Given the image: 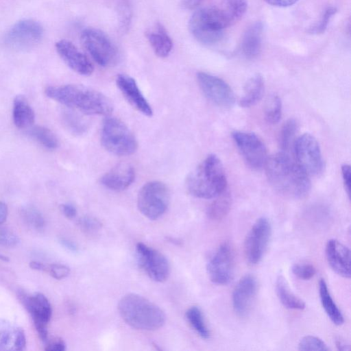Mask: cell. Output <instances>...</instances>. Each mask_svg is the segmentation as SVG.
Instances as JSON below:
<instances>
[{
  "label": "cell",
  "mask_w": 351,
  "mask_h": 351,
  "mask_svg": "<svg viewBox=\"0 0 351 351\" xmlns=\"http://www.w3.org/2000/svg\"><path fill=\"white\" fill-rule=\"evenodd\" d=\"M17 329L9 321L0 319V350H14Z\"/></svg>",
  "instance_id": "cell-32"
},
{
  "label": "cell",
  "mask_w": 351,
  "mask_h": 351,
  "mask_svg": "<svg viewBox=\"0 0 351 351\" xmlns=\"http://www.w3.org/2000/svg\"><path fill=\"white\" fill-rule=\"evenodd\" d=\"M17 297L32 316L35 328L40 340L47 341V324L51 315V304L46 296L40 293L30 295L23 290H19Z\"/></svg>",
  "instance_id": "cell-10"
},
{
  "label": "cell",
  "mask_w": 351,
  "mask_h": 351,
  "mask_svg": "<svg viewBox=\"0 0 351 351\" xmlns=\"http://www.w3.org/2000/svg\"><path fill=\"white\" fill-rule=\"evenodd\" d=\"M62 123L72 134L82 135L88 130V124L77 114L71 111H64L62 114Z\"/></svg>",
  "instance_id": "cell-35"
},
{
  "label": "cell",
  "mask_w": 351,
  "mask_h": 351,
  "mask_svg": "<svg viewBox=\"0 0 351 351\" xmlns=\"http://www.w3.org/2000/svg\"><path fill=\"white\" fill-rule=\"evenodd\" d=\"M101 143L109 152L120 156L135 153L137 141L127 125L119 119L107 117L103 122Z\"/></svg>",
  "instance_id": "cell-6"
},
{
  "label": "cell",
  "mask_w": 351,
  "mask_h": 351,
  "mask_svg": "<svg viewBox=\"0 0 351 351\" xmlns=\"http://www.w3.org/2000/svg\"><path fill=\"white\" fill-rule=\"evenodd\" d=\"M29 267L34 270L40 271H47L48 265L37 261H33L29 263Z\"/></svg>",
  "instance_id": "cell-48"
},
{
  "label": "cell",
  "mask_w": 351,
  "mask_h": 351,
  "mask_svg": "<svg viewBox=\"0 0 351 351\" xmlns=\"http://www.w3.org/2000/svg\"><path fill=\"white\" fill-rule=\"evenodd\" d=\"M116 84L123 97L132 107L145 116L152 115V108L134 78L125 74H119L117 76Z\"/></svg>",
  "instance_id": "cell-19"
},
{
  "label": "cell",
  "mask_w": 351,
  "mask_h": 351,
  "mask_svg": "<svg viewBox=\"0 0 351 351\" xmlns=\"http://www.w3.org/2000/svg\"><path fill=\"white\" fill-rule=\"evenodd\" d=\"M204 0H182L184 8L189 10L197 8Z\"/></svg>",
  "instance_id": "cell-49"
},
{
  "label": "cell",
  "mask_w": 351,
  "mask_h": 351,
  "mask_svg": "<svg viewBox=\"0 0 351 351\" xmlns=\"http://www.w3.org/2000/svg\"><path fill=\"white\" fill-rule=\"evenodd\" d=\"M231 26L219 7L204 8L193 13L189 27L193 36L200 43L213 45L221 40L223 30Z\"/></svg>",
  "instance_id": "cell-5"
},
{
  "label": "cell",
  "mask_w": 351,
  "mask_h": 351,
  "mask_svg": "<svg viewBox=\"0 0 351 351\" xmlns=\"http://www.w3.org/2000/svg\"><path fill=\"white\" fill-rule=\"evenodd\" d=\"M56 49L60 57L73 71L82 75H90L94 68L83 53L70 41L60 40L56 43Z\"/></svg>",
  "instance_id": "cell-18"
},
{
  "label": "cell",
  "mask_w": 351,
  "mask_h": 351,
  "mask_svg": "<svg viewBox=\"0 0 351 351\" xmlns=\"http://www.w3.org/2000/svg\"><path fill=\"white\" fill-rule=\"evenodd\" d=\"M298 124L293 119H288L282 125L278 135L279 146L282 151H288L294 143V138L297 133Z\"/></svg>",
  "instance_id": "cell-33"
},
{
  "label": "cell",
  "mask_w": 351,
  "mask_h": 351,
  "mask_svg": "<svg viewBox=\"0 0 351 351\" xmlns=\"http://www.w3.org/2000/svg\"><path fill=\"white\" fill-rule=\"evenodd\" d=\"M26 348V337L24 330L18 327L14 343V350H24Z\"/></svg>",
  "instance_id": "cell-44"
},
{
  "label": "cell",
  "mask_w": 351,
  "mask_h": 351,
  "mask_svg": "<svg viewBox=\"0 0 351 351\" xmlns=\"http://www.w3.org/2000/svg\"><path fill=\"white\" fill-rule=\"evenodd\" d=\"M45 93L50 99L87 114L106 115L113 110L108 97L84 86H51L45 88Z\"/></svg>",
  "instance_id": "cell-2"
},
{
  "label": "cell",
  "mask_w": 351,
  "mask_h": 351,
  "mask_svg": "<svg viewBox=\"0 0 351 351\" xmlns=\"http://www.w3.org/2000/svg\"><path fill=\"white\" fill-rule=\"evenodd\" d=\"M186 317L191 326L202 338L207 339L210 337L204 315L201 309L196 306H191L186 312Z\"/></svg>",
  "instance_id": "cell-30"
},
{
  "label": "cell",
  "mask_w": 351,
  "mask_h": 351,
  "mask_svg": "<svg viewBox=\"0 0 351 351\" xmlns=\"http://www.w3.org/2000/svg\"><path fill=\"white\" fill-rule=\"evenodd\" d=\"M78 225L85 231H95L101 228V223L95 218L92 217H83L78 221Z\"/></svg>",
  "instance_id": "cell-42"
},
{
  "label": "cell",
  "mask_w": 351,
  "mask_h": 351,
  "mask_svg": "<svg viewBox=\"0 0 351 351\" xmlns=\"http://www.w3.org/2000/svg\"><path fill=\"white\" fill-rule=\"evenodd\" d=\"M263 25L260 21L252 25L245 32L241 43L244 56L249 59L257 57L261 50Z\"/></svg>",
  "instance_id": "cell-22"
},
{
  "label": "cell",
  "mask_w": 351,
  "mask_h": 351,
  "mask_svg": "<svg viewBox=\"0 0 351 351\" xmlns=\"http://www.w3.org/2000/svg\"><path fill=\"white\" fill-rule=\"evenodd\" d=\"M81 41L93 59L101 66L115 64L117 51L107 35L99 29L86 28L81 34Z\"/></svg>",
  "instance_id": "cell-9"
},
{
  "label": "cell",
  "mask_w": 351,
  "mask_h": 351,
  "mask_svg": "<svg viewBox=\"0 0 351 351\" xmlns=\"http://www.w3.org/2000/svg\"><path fill=\"white\" fill-rule=\"evenodd\" d=\"M8 214V209L7 205L3 202H0V225L5 221Z\"/></svg>",
  "instance_id": "cell-50"
},
{
  "label": "cell",
  "mask_w": 351,
  "mask_h": 351,
  "mask_svg": "<svg viewBox=\"0 0 351 351\" xmlns=\"http://www.w3.org/2000/svg\"><path fill=\"white\" fill-rule=\"evenodd\" d=\"M118 311L129 326L138 330H156L165 322V315L160 307L135 293L124 295L119 302Z\"/></svg>",
  "instance_id": "cell-4"
},
{
  "label": "cell",
  "mask_w": 351,
  "mask_h": 351,
  "mask_svg": "<svg viewBox=\"0 0 351 351\" xmlns=\"http://www.w3.org/2000/svg\"><path fill=\"white\" fill-rule=\"evenodd\" d=\"M65 349L66 344L61 339H57L51 341L45 348V350L48 351H63Z\"/></svg>",
  "instance_id": "cell-45"
},
{
  "label": "cell",
  "mask_w": 351,
  "mask_h": 351,
  "mask_svg": "<svg viewBox=\"0 0 351 351\" xmlns=\"http://www.w3.org/2000/svg\"><path fill=\"white\" fill-rule=\"evenodd\" d=\"M146 36L156 56L165 58L169 54L173 43L161 24L156 25L154 29L146 33Z\"/></svg>",
  "instance_id": "cell-24"
},
{
  "label": "cell",
  "mask_w": 351,
  "mask_h": 351,
  "mask_svg": "<svg viewBox=\"0 0 351 351\" xmlns=\"http://www.w3.org/2000/svg\"><path fill=\"white\" fill-rule=\"evenodd\" d=\"M265 83L260 74L251 77L245 83L243 94L239 99V104L243 108H249L261 100L264 93Z\"/></svg>",
  "instance_id": "cell-23"
},
{
  "label": "cell",
  "mask_w": 351,
  "mask_h": 351,
  "mask_svg": "<svg viewBox=\"0 0 351 351\" xmlns=\"http://www.w3.org/2000/svg\"><path fill=\"white\" fill-rule=\"evenodd\" d=\"M136 252L138 265L152 280L159 282L167 280L170 265L162 253L143 243H137Z\"/></svg>",
  "instance_id": "cell-13"
},
{
  "label": "cell",
  "mask_w": 351,
  "mask_h": 351,
  "mask_svg": "<svg viewBox=\"0 0 351 351\" xmlns=\"http://www.w3.org/2000/svg\"><path fill=\"white\" fill-rule=\"evenodd\" d=\"M12 118L16 127L20 129L29 128L34 123L35 114L25 97L18 95L14 98Z\"/></svg>",
  "instance_id": "cell-25"
},
{
  "label": "cell",
  "mask_w": 351,
  "mask_h": 351,
  "mask_svg": "<svg viewBox=\"0 0 351 351\" xmlns=\"http://www.w3.org/2000/svg\"><path fill=\"white\" fill-rule=\"evenodd\" d=\"M300 350L328 351L330 348L324 341L315 336H305L298 343Z\"/></svg>",
  "instance_id": "cell-37"
},
{
  "label": "cell",
  "mask_w": 351,
  "mask_h": 351,
  "mask_svg": "<svg viewBox=\"0 0 351 351\" xmlns=\"http://www.w3.org/2000/svg\"><path fill=\"white\" fill-rule=\"evenodd\" d=\"M293 149L295 161L308 175L322 173L324 161L317 139L310 134H304L295 140Z\"/></svg>",
  "instance_id": "cell-11"
},
{
  "label": "cell",
  "mask_w": 351,
  "mask_h": 351,
  "mask_svg": "<svg viewBox=\"0 0 351 351\" xmlns=\"http://www.w3.org/2000/svg\"><path fill=\"white\" fill-rule=\"evenodd\" d=\"M0 260L5 261V262H8V261H9L10 259H9V257H8L7 256L0 254Z\"/></svg>",
  "instance_id": "cell-53"
},
{
  "label": "cell",
  "mask_w": 351,
  "mask_h": 351,
  "mask_svg": "<svg viewBox=\"0 0 351 351\" xmlns=\"http://www.w3.org/2000/svg\"><path fill=\"white\" fill-rule=\"evenodd\" d=\"M268 4L279 8L289 7L295 3L298 0H264Z\"/></svg>",
  "instance_id": "cell-47"
},
{
  "label": "cell",
  "mask_w": 351,
  "mask_h": 351,
  "mask_svg": "<svg viewBox=\"0 0 351 351\" xmlns=\"http://www.w3.org/2000/svg\"><path fill=\"white\" fill-rule=\"evenodd\" d=\"M266 175L273 188L287 197L301 199L311 190L308 175L286 152H279L267 158Z\"/></svg>",
  "instance_id": "cell-1"
},
{
  "label": "cell",
  "mask_w": 351,
  "mask_h": 351,
  "mask_svg": "<svg viewBox=\"0 0 351 351\" xmlns=\"http://www.w3.org/2000/svg\"><path fill=\"white\" fill-rule=\"evenodd\" d=\"M219 8L232 25L245 14L247 2V0H221Z\"/></svg>",
  "instance_id": "cell-28"
},
{
  "label": "cell",
  "mask_w": 351,
  "mask_h": 351,
  "mask_svg": "<svg viewBox=\"0 0 351 351\" xmlns=\"http://www.w3.org/2000/svg\"><path fill=\"white\" fill-rule=\"evenodd\" d=\"M276 292L279 300L285 307L293 310L305 308L304 302L291 291L286 279L282 276H279L276 279Z\"/></svg>",
  "instance_id": "cell-27"
},
{
  "label": "cell",
  "mask_w": 351,
  "mask_h": 351,
  "mask_svg": "<svg viewBox=\"0 0 351 351\" xmlns=\"http://www.w3.org/2000/svg\"><path fill=\"white\" fill-rule=\"evenodd\" d=\"M207 273L210 280L215 284H228L234 276V254L230 245L221 244L207 264Z\"/></svg>",
  "instance_id": "cell-15"
},
{
  "label": "cell",
  "mask_w": 351,
  "mask_h": 351,
  "mask_svg": "<svg viewBox=\"0 0 351 351\" xmlns=\"http://www.w3.org/2000/svg\"><path fill=\"white\" fill-rule=\"evenodd\" d=\"M336 346L339 350L346 351L350 350V346L341 340L336 341Z\"/></svg>",
  "instance_id": "cell-52"
},
{
  "label": "cell",
  "mask_w": 351,
  "mask_h": 351,
  "mask_svg": "<svg viewBox=\"0 0 351 351\" xmlns=\"http://www.w3.org/2000/svg\"><path fill=\"white\" fill-rule=\"evenodd\" d=\"M21 217L29 228L40 230L45 226V219L42 213L32 205H25L21 208Z\"/></svg>",
  "instance_id": "cell-34"
},
{
  "label": "cell",
  "mask_w": 351,
  "mask_h": 351,
  "mask_svg": "<svg viewBox=\"0 0 351 351\" xmlns=\"http://www.w3.org/2000/svg\"><path fill=\"white\" fill-rule=\"evenodd\" d=\"M169 200L170 193L167 185L160 181H151L140 189L137 206L145 217L156 220L166 212Z\"/></svg>",
  "instance_id": "cell-7"
},
{
  "label": "cell",
  "mask_w": 351,
  "mask_h": 351,
  "mask_svg": "<svg viewBox=\"0 0 351 351\" xmlns=\"http://www.w3.org/2000/svg\"><path fill=\"white\" fill-rule=\"evenodd\" d=\"M60 210L63 215L68 219H73L77 214L75 207L71 204H64L60 206Z\"/></svg>",
  "instance_id": "cell-46"
},
{
  "label": "cell",
  "mask_w": 351,
  "mask_h": 351,
  "mask_svg": "<svg viewBox=\"0 0 351 351\" xmlns=\"http://www.w3.org/2000/svg\"><path fill=\"white\" fill-rule=\"evenodd\" d=\"M47 271L53 278L56 280H62L68 276L70 273V269L66 265L54 263L48 265Z\"/></svg>",
  "instance_id": "cell-41"
},
{
  "label": "cell",
  "mask_w": 351,
  "mask_h": 351,
  "mask_svg": "<svg viewBox=\"0 0 351 351\" xmlns=\"http://www.w3.org/2000/svg\"><path fill=\"white\" fill-rule=\"evenodd\" d=\"M20 243L19 237L7 228H0V245L3 247H14Z\"/></svg>",
  "instance_id": "cell-40"
},
{
  "label": "cell",
  "mask_w": 351,
  "mask_h": 351,
  "mask_svg": "<svg viewBox=\"0 0 351 351\" xmlns=\"http://www.w3.org/2000/svg\"><path fill=\"white\" fill-rule=\"evenodd\" d=\"M134 178L135 171L133 167L127 163H122L106 173L101 178L100 182L111 191H121L128 188Z\"/></svg>",
  "instance_id": "cell-21"
},
{
  "label": "cell",
  "mask_w": 351,
  "mask_h": 351,
  "mask_svg": "<svg viewBox=\"0 0 351 351\" xmlns=\"http://www.w3.org/2000/svg\"><path fill=\"white\" fill-rule=\"evenodd\" d=\"M325 251L327 261L332 270L343 278H350V249L339 241L331 239L328 241Z\"/></svg>",
  "instance_id": "cell-20"
},
{
  "label": "cell",
  "mask_w": 351,
  "mask_h": 351,
  "mask_svg": "<svg viewBox=\"0 0 351 351\" xmlns=\"http://www.w3.org/2000/svg\"><path fill=\"white\" fill-rule=\"evenodd\" d=\"M43 32V27L38 22L31 19L21 20L7 31L3 43L5 47L15 51H28L40 42Z\"/></svg>",
  "instance_id": "cell-8"
},
{
  "label": "cell",
  "mask_w": 351,
  "mask_h": 351,
  "mask_svg": "<svg viewBox=\"0 0 351 351\" xmlns=\"http://www.w3.org/2000/svg\"><path fill=\"white\" fill-rule=\"evenodd\" d=\"M265 116L270 123H278L282 116V102L276 95H270L265 104Z\"/></svg>",
  "instance_id": "cell-36"
},
{
  "label": "cell",
  "mask_w": 351,
  "mask_h": 351,
  "mask_svg": "<svg viewBox=\"0 0 351 351\" xmlns=\"http://www.w3.org/2000/svg\"><path fill=\"white\" fill-rule=\"evenodd\" d=\"M231 197L226 190L210 205L208 209L209 217L214 220H220L224 218L229 213L231 207Z\"/></svg>",
  "instance_id": "cell-29"
},
{
  "label": "cell",
  "mask_w": 351,
  "mask_h": 351,
  "mask_svg": "<svg viewBox=\"0 0 351 351\" xmlns=\"http://www.w3.org/2000/svg\"><path fill=\"white\" fill-rule=\"evenodd\" d=\"M186 187L191 195L202 199L216 197L226 191L227 180L220 159L208 155L189 174Z\"/></svg>",
  "instance_id": "cell-3"
},
{
  "label": "cell",
  "mask_w": 351,
  "mask_h": 351,
  "mask_svg": "<svg viewBox=\"0 0 351 351\" xmlns=\"http://www.w3.org/2000/svg\"><path fill=\"white\" fill-rule=\"evenodd\" d=\"M197 80L203 93L213 104L226 108L234 105V93L224 80L205 72L197 73Z\"/></svg>",
  "instance_id": "cell-16"
},
{
  "label": "cell",
  "mask_w": 351,
  "mask_h": 351,
  "mask_svg": "<svg viewBox=\"0 0 351 351\" xmlns=\"http://www.w3.org/2000/svg\"><path fill=\"white\" fill-rule=\"evenodd\" d=\"M232 137L247 165L254 169L265 167L267 157L263 141L254 133L234 131Z\"/></svg>",
  "instance_id": "cell-14"
},
{
  "label": "cell",
  "mask_w": 351,
  "mask_h": 351,
  "mask_svg": "<svg viewBox=\"0 0 351 351\" xmlns=\"http://www.w3.org/2000/svg\"><path fill=\"white\" fill-rule=\"evenodd\" d=\"M293 274L298 278L307 280L312 278L316 274V268L308 263H297L292 266Z\"/></svg>",
  "instance_id": "cell-39"
},
{
  "label": "cell",
  "mask_w": 351,
  "mask_h": 351,
  "mask_svg": "<svg viewBox=\"0 0 351 351\" xmlns=\"http://www.w3.org/2000/svg\"><path fill=\"white\" fill-rule=\"evenodd\" d=\"M60 243H61V245L62 246H64L65 248H66L69 251L76 252L77 250L76 245L73 243H72L71 241H70L67 239H60Z\"/></svg>",
  "instance_id": "cell-51"
},
{
  "label": "cell",
  "mask_w": 351,
  "mask_h": 351,
  "mask_svg": "<svg viewBox=\"0 0 351 351\" xmlns=\"http://www.w3.org/2000/svg\"><path fill=\"white\" fill-rule=\"evenodd\" d=\"M341 176L344 189L348 195L350 192L351 173L349 165L344 164L341 166Z\"/></svg>",
  "instance_id": "cell-43"
},
{
  "label": "cell",
  "mask_w": 351,
  "mask_h": 351,
  "mask_svg": "<svg viewBox=\"0 0 351 351\" xmlns=\"http://www.w3.org/2000/svg\"><path fill=\"white\" fill-rule=\"evenodd\" d=\"M319 294L321 304L326 315L333 324L340 326L344 322L343 315L332 298L324 279L319 282Z\"/></svg>",
  "instance_id": "cell-26"
},
{
  "label": "cell",
  "mask_w": 351,
  "mask_h": 351,
  "mask_svg": "<svg viewBox=\"0 0 351 351\" xmlns=\"http://www.w3.org/2000/svg\"><path fill=\"white\" fill-rule=\"evenodd\" d=\"M29 134L41 145L48 149H56L59 145L58 139L55 134L45 127L34 126L29 130Z\"/></svg>",
  "instance_id": "cell-31"
},
{
  "label": "cell",
  "mask_w": 351,
  "mask_h": 351,
  "mask_svg": "<svg viewBox=\"0 0 351 351\" xmlns=\"http://www.w3.org/2000/svg\"><path fill=\"white\" fill-rule=\"evenodd\" d=\"M258 291L256 278L251 274L241 278L232 292V306L240 317H245L250 313Z\"/></svg>",
  "instance_id": "cell-17"
},
{
  "label": "cell",
  "mask_w": 351,
  "mask_h": 351,
  "mask_svg": "<svg viewBox=\"0 0 351 351\" xmlns=\"http://www.w3.org/2000/svg\"><path fill=\"white\" fill-rule=\"evenodd\" d=\"M271 235V226L265 217L258 218L247 232L244 241L243 251L247 261L258 264L267 250Z\"/></svg>",
  "instance_id": "cell-12"
},
{
  "label": "cell",
  "mask_w": 351,
  "mask_h": 351,
  "mask_svg": "<svg viewBox=\"0 0 351 351\" xmlns=\"http://www.w3.org/2000/svg\"><path fill=\"white\" fill-rule=\"evenodd\" d=\"M336 8L332 6L327 8L325 10L319 23L313 27H311L308 32L311 34H319L324 32L328 27L330 21L331 20L332 16L336 14Z\"/></svg>",
  "instance_id": "cell-38"
}]
</instances>
